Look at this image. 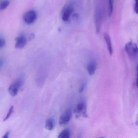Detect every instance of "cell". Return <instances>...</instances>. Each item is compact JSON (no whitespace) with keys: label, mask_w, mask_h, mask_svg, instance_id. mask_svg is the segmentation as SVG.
Segmentation results:
<instances>
[{"label":"cell","mask_w":138,"mask_h":138,"mask_svg":"<svg viewBox=\"0 0 138 138\" xmlns=\"http://www.w3.org/2000/svg\"><path fill=\"white\" fill-rule=\"evenodd\" d=\"M125 50L129 57L132 59H135L138 54L137 45L132 41L127 43L125 46Z\"/></svg>","instance_id":"1"},{"label":"cell","mask_w":138,"mask_h":138,"mask_svg":"<svg viewBox=\"0 0 138 138\" xmlns=\"http://www.w3.org/2000/svg\"><path fill=\"white\" fill-rule=\"evenodd\" d=\"M94 24L95 26L96 32L98 34L100 33L102 23V16L100 9L98 7L96 8L94 12Z\"/></svg>","instance_id":"2"},{"label":"cell","mask_w":138,"mask_h":138,"mask_svg":"<svg viewBox=\"0 0 138 138\" xmlns=\"http://www.w3.org/2000/svg\"><path fill=\"white\" fill-rule=\"evenodd\" d=\"M72 115V111L71 109H68L64 112L60 117L59 124L60 125L67 124L70 120Z\"/></svg>","instance_id":"3"},{"label":"cell","mask_w":138,"mask_h":138,"mask_svg":"<svg viewBox=\"0 0 138 138\" xmlns=\"http://www.w3.org/2000/svg\"><path fill=\"white\" fill-rule=\"evenodd\" d=\"M74 11L73 6L71 4L67 5L63 8L62 12V19L64 22H67L71 14Z\"/></svg>","instance_id":"4"},{"label":"cell","mask_w":138,"mask_h":138,"mask_svg":"<svg viewBox=\"0 0 138 138\" xmlns=\"http://www.w3.org/2000/svg\"><path fill=\"white\" fill-rule=\"evenodd\" d=\"M37 18V14L34 10L29 11L26 13L23 16L24 22L27 24H31L35 22Z\"/></svg>","instance_id":"5"},{"label":"cell","mask_w":138,"mask_h":138,"mask_svg":"<svg viewBox=\"0 0 138 138\" xmlns=\"http://www.w3.org/2000/svg\"><path fill=\"white\" fill-rule=\"evenodd\" d=\"M86 105L84 102H81L78 104L74 110L75 113L77 115H86Z\"/></svg>","instance_id":"6"},{"label":"cell","mask_w":138,"mask_h":138,"mask_svg":"<svg viewBox=\"0 0 138 138\" xmlns=\"http://www.w3.org/2000/svg\"><path fill=\"white\" fill-rule=\"evenodd\" d=\"M15 47L17 49H22L24 47L27 43L26 38L24 36L21 35L16 39Z\"/></svg>","instance_id":"7"},{"label":"cell","mask_w":138,"mask_h":138,"mask_svg":"<svg viewBox=\"0 0 138 138\" xmlns=\"http://www.w3.org/2000/svg\"><path fill=\"white\" fill-rule=\"evenodd\" d=\"M20 88L21 87L14 82L13 84H11L9 88V92L12 96H16L18 94V91Z\"/></svg>","instance_id":"8"},{"label":"cell","mask_w":138,"mask_h":138,"mask_svg":"<svg viewBox=\"0 0 138 138\" xmlns=\"http://www.w3.org/2000/svg\"><path fill=\"white\" fill-rule=\"evenodd\" d=\"M104 38L107 44V47L109 53L111 55H112L113 53V49L110 36L107 33H105L104 34Z\"/></svg>","instance_id":"9"},{"label":"cell","mask_w":138,"mask_h":138,"mask_svg":"<svg viewBox=\"0 0 138 138\" xmlns=\"http://www.w3.org/2000/svg\"><path fill=\"white\" fill-rule=\"evenodd\" d=\"M96 62L94 60L90 61L87 66V70L89 74L90 75L94 74L96 70Z\"/></svg>","instance_id":"10"},{"label":"cell","mask_w":138,"mask_h":138,"mask_svg":"<svg viewBox=\"0 0 138 138\" xmlns=\"http://www.w3.org/2000/svg\"><path fill=\"white\" fill-rule=\"evenodd\" d=\"M54 127V121L52 118H49L46 120L45 128L48 130H51Z\"/></svg>","instance_id":"11"},{"label":"cell","mask_w":138,"mask_h":138,"mask_svg":"<svg viewBox=\"0 0 138 138\" xmlns=\"http://www.w3.org/2000/svg\"><path fill=\"white\" fill-rule=\"evenodd\" d=\"M70 131L68 129H64L59 134L58 138H69L70 137Z\"/></svg>","instance_id":"12"},{"label":"cell","mask_w":138,"mask_h":138,"mask_svg":"<svg viewBox=\"0 0 138 138\" xmlns=\"http://www.w3.org/2000/svg\"><path fill=\"white\" fill-rule=\"evenodd\" d=\"M113 2L114 0H109V4H108V15L109 16L111 17L112 15L113 9Z\"/></svg>","instance_id":"13"},{"label":"cell","mask_w":138,"mask_h":138,"mask_svg":"<svg viewBox=\"0 0 138 138\" xmlns=\"http://www.w3.org/2000/svg\"><path fill=\"white\" fill-rule=\"evenodd\" d=\"M10 4V2L7 0L3 1L0 3V10H5V9L8 8Z\"/></svg>","instance_id":"14"},{"label":"cell","mask_w":138,"mask_h":138,"mask_svg":"<svg viewBox=\"0 0 138 138\" xmlns=\"http://www.w3.org/2000/svg\"><path fill=\"white\" fill-rule=\"evenodd\" d=\"M14 106H12V107H11L10 109H9L8 113L6 117H5V118L3 119V121H5L7 120L9 118H10L11 115H12V114L13 112H14Z\"/></svg>","instance_id":"15"},{"label":"cell","mask_w":138,"mask_h":138,"mask_svg":"<svg viewBox=\"0 0 138 138\" xmlns=\"http://www.w3.org/2000/svg\"><path fill=\"white\" fill-rule=\"evenodd\" d=\"M86 86V82H84L81 84L80 87V89H79V92H80V93H81L83 92L84 90L85 89Z\"/></svg>","instance_id":"16"},{"label":"cell","mask_w":138,"mask_h":138,"mask_svg":"<svg viewBox=\"0 0 138 138\" xmlns=\"http://www.w3.org/2000/svg\"><path fill=\"white\" fill-rule=\"evenodd\" d=\"M6 41L4 39L0 37V48H2L5 46Z\"/></svg>","instance_id":"17"},{"label":"cell","mask_w":138,"mask_h":138,"mask_svg":"<svg viewBox=\"0 0 138 138\" xmlns=\"http://www.w3.org/2000/svg\"><path fill=\"white\" fill-rule=\"evenodd\" d=\"M135 3L134 5V10L136 14H138V0H134Z\"/></svg>","instance_id":"18"},{"label":"cell","mask_w":138,"mask_h":138,"mask_svg":"<svg viewBox=\"0 0 138 138\" xmlns=\"http://www.w3.org/2000/svg\"><path fill=\"white\" fill-rule=\"evenodd\" d=\"M4 64V60L3 58H0V69L3 66Z\"/></svg>","instance_id":"19"},{"label":"cell","mask_w":138,"mask_h":138,"mask_svg":"<svg viewBox=\"0 0 138 138\" xmlns=\"http://www.w3.org/2000/svg\"><path fill=\"white\" fill-rule=\"evenodd\" d=\"M10 131H8L4 135H3V138H8L9 137V136L10 135Z\"/></svg>","instance_id":"20"},{"label":"cell","mask_w":138,"mask_h":138,"mask_svg":"<svg viewBox=\"0 0 138 138\" xmlns=\"http://www.w3.org/2000/svg\"><path fill=\"white\" fill-rule=\"evenodd\" d=\"M34 37H35V35L33 34H31V35L30 36V40L33 39L34 38Z\"/></svg>","instance_id":"21"}]
</instances>
